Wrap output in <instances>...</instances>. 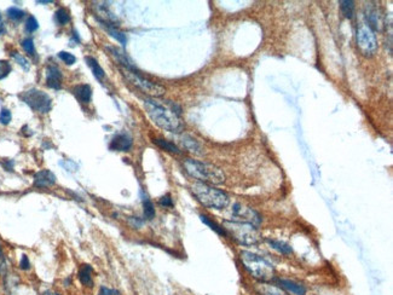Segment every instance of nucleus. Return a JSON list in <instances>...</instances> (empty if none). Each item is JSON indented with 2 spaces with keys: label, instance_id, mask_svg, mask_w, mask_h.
<instances>
[{
  "label": "nucleus",
  "instance_id": "1",
  "mask_svg": "<svg viewBox=\"0 0 393 295\" xmlns=\"http://www.w3.org/2000/svg\"><path fill=\"white\" fill-rule=\"evenodd\" d=\"M144 109L148 116L158 127L167 132L181 133L184 130L182 120V108L172 101H160L158 98H145Z\"/></svg>",
  "mask_w": 393,
  "mask_h": 295
},
{
  "label": "nucleus",
  "instance_id": "2",
  "mask_svg": "<svg viewBox=\"0 0 393 295\" xmlns=\"http://www.w3.org/2000/svg\"><path fill=\"white\" fill-rule=\"evenodd\" d=\"M185 172L194 179L209 185H220L225 182V174L220 168L212 163L185 159L183 162Z\"/></svg>",
  "mask_w": 393,
  "mask_h": 295
},
{
  "label": "nucleus",
  "instance_id": "3",
  "mask_svg": "<svg viewBox=\"0 0 393 295\" xmlns=\"http://www.w3.org/2000/svg\"><path fill=\"white\" fill-rule=\"evenodd\" d=\"M190 191L196 200L204 207L210 210L221 211L229 206L230 199L225 191L220 189L214 188L213 185L206 184V183L196 182L192 184Z\"/></svg>",
  "mask_w": 393,
  "mask_h": 295
},
{
  "label": "nucleus",
  "instance_id": "4",
  "mask_svg": "<svg viewBox=\"0 0 393 295\" xmlns=\"http://www.w3.org/2000/svg\"><path fill=\"white\" fill-rule=\"evenodd\" d=\"M240 259L244 269L259 282L267 283L269 281L275 279V269L263 257L252 253V252L243 251L241 252Z\"/></svg>",
  "mask_w": 393,
  "mask_h": 295
},
{
  "label": "nucleus",
  "instance_id": "5",
  "mask_svg": "<svg viewBox=\"0 0 393 295\" xmlns=\"http://www.w3.org/2000/svg\"><path fill=\"white\" fill-rule=\"evenodd\" d=\"M223 228L226 231L227 237H231L233 241L241 246H254L260 239L257 226L248 223L225 220Z\"/></svg>",
  "mask_w": 393,
  "mask_h": 295
},
{
  "label": "nucleus",
  "instance_id": "6",
  "mask_svg": "<svg viewBox=\"0 0 393 295\" xmlns=\"http://www.w3.org/2000/svg\"><path fill=\"white\" fill-rule=\"evenodd\" d=\"M121 74L125 76V79H126L130 84L136 86L137 88L143 91L144 93L152 96V98H159V97L164 96L165 92H166V88H165L164 86L160 84H156V82L152 81V80L144 78V76L141 75L137 70H129L122 68Z\"/></svg>",
  "mask_w": 393,
  "mask_h": 295
},
{
  "label": "nucleus",
  "instance_id": "7",
  "mask_svg": "<svg viewBox=\"0 0 393 295\" xmlns=\"http://www.w3.org/2000/svg\"><path fill=\"white\" fill-rule=\"evenodd\" d=\"M356 44L362 54L372 57L378 51V39L375 31L367 23H361L356 30Z\"/></svg>",
  "mask_w": 393,
  "mask_h": 295
},
{
  "label": "nucleus",
  "instance_id": "8",
  "mask_svg": "<svg viewBox=\"0 0 393 295\" xmlns=\"http://www.w3.org/2000/svg\"><path fill=\"white\" fill-rule=\"evenodd\" d=\"M21 98L33 110L41 114L48 113L51 110V107H52V101H51L50 96L40 90H35V88L25 91L21 96Z\"/></svg>",
  "mask_w": 393,
  "mask_h": 295
},
{
  "label": "nucleus",
  "instance_id": "9",
  "mask_svg": "<svg viewBox=\"0 0 393 295\" xmlns=\"http://www.w3.org/2000/svg\"><path fill=\"white\" fill-rule=\"evenodd\" d=\"M231 220H233V222L248 223V224H252L258 228L261 223V217L253 208L246 207V206L241 205V203H235L231 210Z\"/></svg>",
  "mask_w": 393,
  "mask_h": 295
},
{
  "label": "nucleus",
  "instance_id": "10",
  "mask_svg": "<svg viewBox=\"0 0 393 295\" xmlns=\"http://www.w3.org/2000/svg\"><path fill=\"white\" fill-rule=\"evenodd\" d=\"M132 138L126 133L116 134L110 142L109 148L114 151H129L132 147Z\"/></svg>",
  "mask_w": 393,
  "mask_h": 295
},
{
  "label": "nucleus",
  "instance_id": "11",
  "mask_svg": "<svg viewBox=\"0 0 393 295\" xmlns=\"http://www.w3.org/2000/svg\"><path fill=\"white\" fill-rule=\"evenodd\" d=\"M56 183V176L48 170L39 171L34 176V185L36 188H48L52 187Z\"/></svg>",
  "mask_w": 393,
  "mask_h": 295
},
{
  "label": "nucleus",
  "instance_id": "12",
  "mask_svg": "<svg viewBox=\"0 0 393 295\" xmlns=\"http://www.w3.org/2000/svg\"><path fill=\"white\" fill-rule=\"evenodd\" d=\"M46 85L55 90L62 87V73L56 65H48L46 68Z\"/></svg>",
  "mask_w": 393,
  "mask_h": 295
},
{
  "label": "nucleus",
  "instance_id": "13",
  "mask_svg": "<svg viewBox=\"0 0 393 295\" xmlns=\"http://www.w3.org/2000/svg\"><path fill=\"white\" fill-rule=\"evenodd\" d=\"M277 283H278V286H280V288L283 289V291L288 292V293H290V294H294V295H305L306 294V288L304 287L303 285H300V283L295 282V281L277 279Z\"/></svg>",
  "mask_w": 393,
  "mask_h": 295
},
{
  "label": "nucleus",
  "instance_id": "14",
  "mask_svg": "<svg viewBox=\"0 0 393 295\" xmlns=\"http://www.w3.org/2000/svg\"><path fill=\"white\" fill-rule=\"evenodd\" d=\"M107 50L109 51L110 54L115 58V61L119 63V64L122 65V68H125V69H129V70H136V67L135 64H133L132 61L127 57V54L124 52V51H121L120 48L118 47H107Z\"/></svg>",
  "mask_w": 393,
  "mask_h": 295
},
{
  "label": "nucleus",
  "instance_id": "15",
  "mask_svg": "<svg viewBox=\"0 0 393 295\" xmlns=\"http://www.w3.org/2000/svg\"><path fill=\"white\" fill-rule=\"evenodd\" d=\"M97 21L99 22V23L102 24V27H104V29L108 31V34H109L110 36H113L114 39L118 40L120 44H122L125 46L127 42V38H126V34L124 33V31H121L119 29L118 27H116L114 23H109V22H104V21H101V19L97 18Z\"/></svg>",
  "mask_w": 393,
  "mask_h": 295
},
{
  "label": "nucleus",
  "instance_id": "16",
  "mask_svg": "<svg viewBox=\"0 0 393 295\" xmlns=\"http://www.w3.org/2000/svg\"><path fill=\"white\" fill-rule=\"evenodd\" d=\"M73 94L76 97L79 102L87 103L91 102V98H92V88H91L90 85H78L73 88Z\"/></svg>",
  "mask_w": 393,
  "mask_h": 295
},
{
  "label": "nucleus",
  "instance_id": "17",
  "mask_svg": "<svg viewBox=\"0 0 393 295\" xmlns=\"http://www.w3.org/2000/svg\"><path fill=\"white\" fill-rule=\"evenodd\" d=\"M181 143L182 145H183V148L187 149V150L190 151V153L196 154V155H200V154H202L201 144L197 142V140L194 139L193 137L183 136L182 137Z\"/></svg>",
  "mask_w": 393,
  "mask_h": 295
},
{
  "label": "nucleus",
  "instance_id": "18",
  "mask_svg": "<svg viewBox=\"0 0 393 295\" xmlns=\"http://www.w3.org/2000/svg\"><path fill=\"white\" fill-rule=\"evenodd\" d=\"M259 295H289L286 291L273 285H267V283H261L258 287Z\"/></svg>",
  "mask_w": 393,
  "mask_h": 295
},
{
  "label": "nucleus",
  "instance_id": "19",
  "mask_svg": "<svg viewBox=\"0 0 393 295\" xmlns=\"http://www.w3.org/2000/svg\"><path fill=\"white\" fill-rule=\"evenodd\" d=\"M86 63L87 65L90 67L91 71H92V74L95 75V78L97 80H99V81H102L105 78V73L103 70V68L99 65V63L97 62L96 58H93V57H86Z\"/></svg>",
  "mask_w": 393,
  "mask_h": 295
},
{
  "label": "nucleus",
  "instance_id": "20",
  "mask_svg": "<svg viewBox=\"0 0 393 295\" xmlns=\"http://www.w3.org/2000/svg\"><path fill=\"white\" fill-rule=\"evenodd\" d=\"M92 274L93 270L90 265L85 264L81 266V269L79 270V280L84 286H87V287H91L92 286Z\"/></svg>",
  "mask_w": 393,
  "mask_h": 295
},
{
  "label": "nucleus",
  "instance_id": "21",
  "mask_svg": "<svg viewBox=\"0 0 393 295\" xmlns=\"http://www.w3.org/2000/svg\"><path fill=\"white\" fill-rule=\"evenodd\" d=\"M266 243L270 246V248L275 249V251H277L278 253H281V254H286V256H288V254L292 253V247H290L288 243H286L283 241L266 239Z\"/></svg>",
  "mask_w": 393,
  "mask_h": 295
},
{
  "label": "nucleus",
  "instance_id": "22",
  "mask_svg": "<svg viewBox=\"0 0 393 295\" xmlns=\"http://www.w3.org/2000/svg\"><path fill=\"white\" fill-rule=\"evenodd\" d=\"M153 142L155 143V144L158 145V147H160L161 149H164V150L169 151V153L177 154V155H179V154H182L181 149L177 147L176 144H173L172 142H169V140L162 139V138H154Z\"/></svg>",
  "mask_w": 393,
  "mask_h": 295
},
{
  "label": "nucleus",
  "instance_id": "23",
  "mask_svg": "<svg viewBox=\"0 0 393 295\" xmlns=\"http://www.w3.org/2000/svg\"><path fill=\"white\" fill-rule=\"evenodd\" d=\"M200 219L202 220V223H204L207 226H209L210 229H212L213 231H215L218 235H220V236H224V237H227V234L226 231L224 230V228L221 225L217 224V223L214 222V220L210 219L209 217L204 216V214H200Z\"/></svg>",
  "mask_w": 393,
  "mask_h": 295
},
{
  "label": "nucleus",
  "instance_id": "24",
  "mask_svg": "<svg viewBox=\"0 0 393 295\" xmlns=\"http://www.w3.org/2000/svg\"><path fill=\"white\" fill-rule=\"evenodd\" d=\"M143 214L144 219L147 220H152L155 218V208L147 195H143Z\"/></svg>",
  "mask_w": 393,
  "mask_h": 295
},
{
  "label": "nucleus",
  "instance_id": "25",
  "mask_svg": "<svg viewBox=\"0 0 393 295\" xmlns=\"http://www.w3.org/2000/svg\"><path fill=\"white\" fill-rule=\"evenodd\" d=\"M339 4H340L341 13L346 18H352L353 13H355V1H352V0H341V1H339Z\"/></svg>",
  "mask_w": 393,
  "mask_h": 295
},
{
  "label": "nucleus",
  "instance_id": "26",
  "mask_svg": "<svg viewBox=\"0 0 393 295\" xmlns=\"http://www.w3.org/2000/svg\"><path fill=\"white\" fill-rule=\"evenodd\" d=\"M55 21L59 25L67 24L68 22L70 21V16L69 13H68V11L64 10V8H58L55 13Z\"/></svg>",
  "mask_w": 393,
  "mask_h": 295
},
{
  "label": "nucleus",
  "instance_id": "27",
  "mask_svg": "<svg viewBox=\"0 0 393 295\" xmlns=\"http://www.w3.org/2000/svg\"><path fill=\"white\" fill-rule=\"evenodd\" d=\"M7 16L8 18L13 19V21H19V19H22L24 17V12L17 7H10L7 10Z\"/></svg>",
  "mask_w": 393,
  "mask_h": 295
},
{
  "label": "nucleus",
  "instance_id": "28",
  "mask_svg": "<svg viewBox=\"0 0 393 295\" xmlns=\"http://www.w3.org/2000/svg\"><path fill=\"white\" fill-rule=\"evenodd\" d=\"M58 57L65 63V64H68V65H73L74 63L76 62L75 56L70 52H67V51H61V52L58 53Z\"/></svg>",
  "mask_w": 393,
  "mask_h": 295
},
{
  "label": "nucleus",
  "instance_id": "29",
  "mask_svg": "<svg viewBox=\"0 0 393 295\" xmlns=\"http://www.w3.org/2000/svg\"><path fill=\"white\" fill-rule=\"evenodd\" d=\"M11 64L7 61H0V80L5 79L11 73Z\"/></svg>",
  "mask_w": 393,
  "mask_h": 295
},
{
  "label": "nucleus",
  "instance_id": "30",
  "mask_svg": "<svg viewBox=\"0 0 393 295\" xmlns=\"http://www.w3.org/2000/svg\"><path fill=\"white\" fill-rule=\"evenodd\" d=\"M22 47H23L25 52H27L28 54H30V56H34V54H35V47H34L33 39H30V38L24 39L23 41H22Z\"/></svg>",
  "mask_w": 393,
  "mask_h": 295
},
{
  "label": "nucleus",
  "instance_id": "31",
  "mask_svg": "<svg viewBox=\"0 0 393 295\" xmlns=\"http://www.w3.org/2000/svg\"><path fill=\"white\" fill-rule=\"evenodd\" d=\"M39 28V24H38V21L35 19V17L33 16H29L28 17L27 22H25V30L29 31V33H33V31H35L36 29Z\"/></svg>",
  "mask_w": 393,
  "mask_h": 295
},
{
  "label": "nucleus",
  "instance_id": "32",
  "mask_svg": "<svg viewBox=\"0 0 393 295\" xmlns=\"http://www.w3.org/2000/svg\"><path fill=\"white\" fill-rule=\"evenodd\" d=\"M11 111L6 108H2L1 111H0V124L2 125H7L10 124L11 121Z\"/></svg>",
  "mask_w": 393,
  "mask_h": 295
},
{
  "label": "nucleus",
  "instance_id": "33",
  "mask_svg": "<svg viewBox=\"0 0 393 295\" xmlns=\"http://www.w3.org/2000/svg\"><path fill=\"white\" fill-rule=\"evenodd\" d=\"M11 56H12L13 58H15L16 61L18 62V64L21 65L22 68H24L25 70H28V69H29V62H28L27 59L24 58V57H22L21 54H19V53H17V52H12V53H11Z\"/></svg>",
  "mask_w": 393,
  "mask_h": 295
},
{
  "label": "nucleus",
  "instance_id": "34",
  "mask_svg": "<svg viewBox=\"0 0 393 295\" xmlns=\"http://www.w3.org/2000/svg\"><path fill=\"white\" fill-rule=\"evenodd\" d=\"M160 205L162 207H166V208H171L173 207V201H172V197H171L170 194L165 195V196H162L160 199Z\"/></svg>",
  "mask_w": 393,
  "mask_h": 295
},
{
  "label": "nucleus",
  "instance_id": "35",
  "mask_svg": "<svg viewBox=\"0 0 393 295\" xmlns=\"http://www.w3.org/2000/svg\"><path fill=\"white\" fill-rule=\"evenodd\" d=\"M98 295H120V292L116 291V289H112L108 287H101Z\"/></svg>",
  "mask_w": 393,
  "mask_h": 295
},
{
  "label": "nucleus",
  "instance_id": "36",
  "mask_svg": "<svg viewBox=\"0 0 393 295\" xmlns=\"http://www.w3.org/2000/svg\"><path fill=\"white\" fill-rule=\"evenodd\" d=\"M30 266V263H29V259H28V257L23 254L22 256V259H21V263H19V268L22 269V270H28Z\"/></svg>",
  "mask_w": 393,
  "mask_h": 295
},
{
  "label": "nucleus",
  "instance_id": "37",
  "mask_svg": "<svg viewBox=\"0 0 393 295\" xmlns=\"http://www.w3.org/2000/svg\"><path fill=\"white\" fill-rule=\"evenodd\" d=\"M2 266H4V254H2L1 246H0V271H1Z\"/></svg>",
  "mask_w": 393,
  "mask_h": 295
},
{
  "label": "nucleus",
  "instance_id": "38",
  "mask_svg": "<svg viewBox=\"0 0 393 295\" xmlns=\"http://www.w3.org/2000/svg\"><path fill=\"white\" fill-rule=\"evenodd\" d=\"M1 163L6 167L7 171H12V165H13L12 161H8V163L7 162H1Z\"/></svg>",
  "mask_w": 393,
  "mask_h": 295
},
{
  "label": "nucleus",
  "instance_id": "39",
  "mask_svg": "<svg viewBox=\"0 0 393 295\" xmlns=\"http://www.w3.org/2000/svg\"><path fill=\"white\" fill-rule=\"evenodd\" d=\"M5 31V28H4V24L1 23V22H0V34H2Z\"/></svg>",
  "mask_w": 393,
  "mask_h": 295
},
{
  "label": "nucleus",
  "instance_id": "40",
  "mask_svg": "<svg viewBox=\"0 0 393 295\" xmlns=\"http://www.w3.org/2000/svg\"><path fill=\"white\" fill-rule=\"evenodd\" d=\"M39 4H50V2H52L51 1V0H46V1H40V0H39Z\"/></svg>",
  "mask_w": 393,
  "mask_h": 295
},
{
  "label": "nucleus",
  "instance_id": "41",
  "mask_svg": "<svg viewBox=\"0 0 393 295\" xmlns=\"http://www.w3.org/2000/svg\"><path fill=\"white\" fill-rule=\"evenodd\" d=\"M42 295H53V294H51L50 292H46V293H44V294H42Z\"/></svg>",
  "mask_w": 393,
  "mask_h": 295
},
{
  "label": "nucleus",
  "instance_id": "42",
  "mask_svg": "<svg viewBox=\"0 0 393 295\" xmlns=\"http://www.w3.org/2000/svg\"><path fill=\"white\" fill-rule=\"evenodd\" d=\"M53 295H59V294H53Z\"/></svg>",
  "mask_w": 393,
  "mask_h": 295
}]
</instances>
